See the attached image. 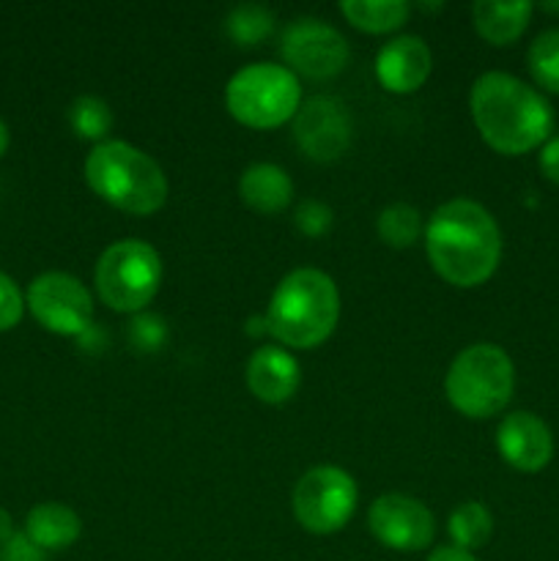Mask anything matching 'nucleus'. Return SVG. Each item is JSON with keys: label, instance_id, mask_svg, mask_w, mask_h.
<instances>
[{"label": "nucleus", "instance_id": "obj_1", "mask_svg": "<svg viewBox=\"0 0 559 561\" xmlns=\"http://www.w3.org/2000/svg\"><path fill=\"white\" fill-rule=\"evenodd\" d=\"M425 255L433 272L455 288L488 283L502 261V230L480 203L455 197L425 222Z\"/></svg>", "mask_w": 559, "mask_h": 561}, {"label": "nucleus", "instance_id": "obj_2", "mask_svg": "<svg viewBox=\"0 0 559 561\" xmlns=\"http://www.w3.org/2000/svg\"><path fill=\"white\" fill-rule=\"evenodd\" d=\"M469 110L482 140L504 157L535 151L554 129L548 99L504 71H486L477 77L469 93Z\"/></svg>", "mask_w": 559, "mask_h": 561}, {"label": "nucleus", "instance_id": "obj_3", "mask_svg": "<svg viewBox=\"0 0 559 561\" xmlns=\"http://www.w3.org/2000/svg\"><path fill=\"white\" fill-rule=\"evenodd\" d=\"M340 318L338 285L318 268H296L280 279L266 307V327L285 348L307 351L334 332Z\"/></svg>", "mask_w": 559, "mask_h": 561}, {"label": "nucleus", "instance_id": "obj_4", "mask_svg": "<svg viewBox=\"0 0 559 561\" xmlns=\"http://www.w3.org/2000/svg\"><path fill=\"white\" fill-rule=\"evenodd\" d=\"M85 181L104 203L135 217H148L168 203V179L162 168L146 151L124 140H104L91 148Z\"/></svg>", "mask_w": 559, "mask_h": 561}, {"label": "nucleus", "instance_id": "obj_5", "mask_svg": "<svg viewBox=\"0 0 559 561\" xmlns=\"http://www.w3.org/2000/svg\"><path fill=\"white\" fill-rule=\"evenodd\" d=\"M515 389L513 359L502 345L475 343L460 351L444 378L449 405L469 420H488L504 411Z\"/></svg>", "mask_w": 559, "mask_h": 561}, {"label": "nucleus", "instance_id": "obj_6", "mask_svg": "<svg viewBox=\"0 0 559 561\" xmlns=\"http://www.w3.org/2000/svg\"><path fill=\"white\" fill-rule=\"evenodd\" d=\"M225 107L250 129H277L299 113V77L280 64L244 66L228 80Z\"/></svg>", "mask_w": 559, "mask_h": 561}, {"label": "nucleus", "instance_id": "obj_7", "mask_svg": "<svg viewBox=\"0 0 559 561\" xmlns=\"http://www.w3.org/2000/svg\"><path fill=\"white\" fill-rule=\"evenodd\" d=\"M93 279L99 299L110 310L142 312L162 285V261L148 241H115L99 255Z\"/></svg>", "mask_w": 559, "mask_h": 561}, {"label": "nucleus", "instance_id": "obj_8", "mask_svg": "<svg viewBox=\"0 0 559 561\" xmlns=\"http://www.w3.org/2000/svg\"><path fill=\"white\" fill-rule=\"evenodd\" d=\"M356 482L338 466H316L294 488V518L310 535H334L354 518Z\"/></svg>", "mask_w": 559, "mask_h": 561}, {"label": "nucleus", "instance_id": "obj_9", "mask_svg": "<svg viewBox=\"0 0 559 561\" xmlns=\"http://www.w3.org/2000/svg\"><path fill=\"white\" fill-rule=\"evenodd\" d=\"M25 307L47 332L85 337L93 323V299L85 285L64 272L38 274L27 285Z\"/></svg>", "mask_w": 559, "mask_h": 561}, {"label": "nucleus", "instance_id": "obj_10", "mask_svg": "<svg viewBox=\"0 0 559 561\" xmlns=\"http://www.w3.org/2000/svg\"><path fill=\"white\" fill-rule=\"evenodd\" d=\"M280 53L288 69L307 80L338 77L349 64V42L343 33L312 16H301L285 27L280 38Z\"/></svg>", "mask_w": 559, "mask_h": 561}, {"label": "nucleus", "instance_id": "obj_11", "mask_svg": "<svg viewBox=\"0 0 559 561\" xmlns=\"http://www.w3.org/2000/svg\"><path fill=\"white\" fill-rule=\"evenodd\" d=\"M367 526L384 548L400 553L425 551L436 537V518L431 510L406 493H384L370 504Z\"/></svg>", "mask_w": 559, "mask_h": 561}, {"label": "nucleus", "instance_id": "obj_12", "mask_svg": "<svg viewBox=\"0 0 559 561\" xmlns=\"http://www.w3.org/2000/svg\"><path fill=\"white\" fill-rule=\"evenodd\" d=\"M349 107L334 96L307 99L294 115V140L316 162H334L351 146Z\"/></svg>", "mask_w": 559, "mask_h": 561}, {"label": "nucleus", "instance_id": "obj_13", "mask_svg": "<svg viewBox=\"0 0 559 561\" xmlns=\"http://www.w3.org/2000/svg\"><path fill=\"white\" fill-rule=\"evenodd\" d=\"M497 449L515 471L535 474L554 458V436L546 422L532 411H513L497 427Z\"/></svg>", "mask_w": 559, "mask_h": 561}, {"label": "nucleus", "instance_id": "obj_14", "mask_svg": "<svg viewBox=\"0 0 559 561\" xmlns=\"http://www.w3.org/2000/svg\"><path fill=\"white\" fill-rule=\"evenodd\" d=\"M433 69V55L425 38L398 36L376 55V77L389 93H414L425 85Z\"/></svg>", "mask_w": 559, "mask_h": 561}, {"label": "nucleus", "instance_id": "obj_15", "mask_svg": "<svg viewBox=\"0 0 559 561\" xmlns=\"http://www.w3.org/2000/svg\"><path fill=\"white\" fill-rule=\"evenodd\" d=\"M301 383L299 362L280 345H263L247 362V387L269 405L288 403Z\"/></svg>", "mask_w": 559, "mask_h": 561}, {"label": "nucleus", "instance_id": "obj_16", "mask_svg": "<svg viewBox=\"0 0 559 561\" xmlns=\"http://www.w3.org/2000/svg\"><path fill=\"white\" fill-rule=\"evenodd\" d=\"M239 195L252 211L280 214L294 201V181L272 162H255L241 173Z\"/></svg>", "mask_w": 559, "mask_h": 561}, {"label": "nucleus", "instance_id": "obj_17", "mask_svg": "<svg viewBox=\"0 0 559 561\" xmlns=\"http://www.w3.org/2000/svg\"><path fill=\"white\" fill-rule=\"evenodd\" d=\"M535 5L526 0H515V3H499V0H477L471 5V25H475L477 36L486 38L493 47H507V44L518 42L521 33L526 31L532 20Z\"/></svg>", "mask_w": 559, "mask_h": 561}, {"label": "nucleus", "instance_id": "obj_18", "mask_svg": "<svg viewBox=\"0 0 559 561\" xmlns=\"http://www.w3.org/2000/svg\"><path fill=\"white\" fill-rule=\"evenodd\" d=\"M25 535L36 542L42 551H64L75 546L82 535L80 515L60 502H44L27 513Z\"/></svg>", "mask_w": 559, "mask_h": 561}, {"label": "nucleus", "instance_id": "obj_19", "mask_svg": "<svg viewBox=\"0 0 559 561\" xmlns=\"http://www.w3.org/2000/svg\"><path fill=\"white\" fill-rule=\"evenodd\" d=\"M411 5L403 0H343L340 14L365 33H392L406 25Z\"/></svg>", "mask_w": 559, "mask_h": 561}, {"label": "nucleus", "instance_id": "obj_20", "mask_svg": "<svg viewBox=\"0 0 559 561\" xmlns=\"http://www.w3.org/2000/svg\"><path fill=\"white\" fill-rule=\"evenodd\" d=\"M447 531L453 537L455 548L471 553L486 546L493 535V515L488 513L486 504L464 502L449 513Z\"/></svg>", "mask_w": 559, "mask_h": 561}, {"label": "nucleus", "instance_id": "obj_21", "mask_svg": "<svg viewBox=\"0 0 559 561\" xmlns=\"http://www.w3.org/2000/svg\"><path fill=\"white\" fill-rule=\"evenodd\" d=\"M376 230L384 244L395 247V250H406V247L420 241V236L425 233V225H422V214L414 206L392 203V206L378 214Z\"/></svg>", "mask_w": 559, "mask_h": 561}, {"label": "nucleus", "instance_id": "obj_22", "mask_svg": "<svg viewBox=\"0 0 559 561\" xmlns=\"http://www.w3.org/2000/svg\"><path fill=\"white\" fill-rule=\"evenodd\" d=\"M526 66L543 91L559 93V27L537 33L526 53Z\"/></svg>", "mask_w": 559, "mask_h": 561}, {"label": "nucleus", "instance_id": "obj_23", "mask_svg": "<svg viewBox=\"0 0 559 561\" xmlns=\"http://www.w3.org/2000/svg\"><path fill=\"white\" fill-rule=\"evenodd\" d=\"M69 124L80 140L104 142L113 129V110L99 96H77L69 107Z\"/></svg>", "mask_w": 559, "mask_h": 561}, {"label": "nucleus", "instance_id": "obj_24", "mask_svg": "<svg viewBox=\"0 0 559 561\" xmlns=\"http://www.w3.org/2000/svg\"><path fill=\"white\" fill-rule=\"evenodd\" d=\"M225 31L241 47H255L258 42L272 36L274 16L272 11L258 3H241L225 20Z\"/></svg>", "mask_w": 559, "mask_h": 561}, {"label": "nucleus", "instance_id": "obj_25", "mask_svg": "<svg viewBox=\"0 0 559 561\" xmlns=\"http://www.w3.org/2000/svg\"><path fill=\"white\" fill-rule=\"evenodd\" d=\"M25 316V296H22L20 285L0 272V332H9Z\"/></svg>", "mask_w": 559, "mask_h": 561}, {"label": "nucleus", "instance_id": "obj_26", "mask_svg": "<svg viewBox=\"0 0 559 561\" xmlns=\"http://www.w3.org/2000/svg\"><path fill=\"white\" fill-rule=\"evenodd\" d=\"M294 222L301 233L318 239V236L329 233V228H332V208L321 201H305L296 208Z\"/></svg>", "mask_w": 559, "mask_h": 561}, {"label": "nucleus", "instance_id": "obj_27", "mask_svg": "<svg viewBox=\"0 0 559 561\" xmlns=\"http://www.w3.org/2000/svg\"><path fill=\"white\" fill-rule=\"evenodd\" d=\"M0 561H47V551H42L25 531H16L0 546Z\"/></svg>", "mask_w": 559, "mask_h": 561}, {"label": "nucleus", "instance_id": "obj_28", "mask_svg": "<svg viewBox=\"0 0 559 561\" xmlns=\"http://www.w3.org/2000/svg\"><path fill=\"white\" fill-rule=\"evenodd\" d=\"M132 329H135V343L140 345L142 351L157 348L164 340V327L157 316H140Z\"/></svg>", "mask_w": 559, "mask_h": 561}, {"label": "nucleus", "instance_id": "obj_29", "mask_svg": "<svg viewBox=\"0 0 559 561\" xmlns=\"http://www.w3.org/2000/svg\"><path fill=\"white\" fill-rule=\"evenodd\" d=\"M537 164H540V173L546 175L551 184H559V135L548 137V140L543 142Z\"/></svg>", "mask_w": 559, "mask_h": 561}, {"label": "nucleus", "instance_id": "obj_30", "mask_svg": "<svg viewBox=\"0 0 559 561\" xmlns=\"http://www.w3.org/2000/svg\"><path fill=\"white\" fill-rule=\"evenodd\" d=\"M425 561H477V559L471 557V553L460 551V548L449 546V548H436V551H433Z\"/></svg>", "mask_w": 559, "mask_h": 561}, {"label": "nucleus", "instance_id": "obj_31", "mask_svg": "<svg viewBox=\"0 0 559 561\" xmlns=\"http://www.w3.org/2000/svg\"><path fill=\"white\" fill-rule=\"evenodd\" d=\"M14 535H16L14 520H11V515L0 507V546H3V542H9Z\"/></svg>", "mask_w": 559, "mask_h": 561}, {"label": "nucleus", "instance_id": "obj_32", "mask_svg": "<svg viewBox=\"0 0 559 561\" xmlns=\"http://www.w3.org/2000/svg\"><path fill=\"white\" fill-rule=\"evenodd\" d=\"M247 334H250V337H261V334H269L266 318H252V321L247 323Z\"/></svg>", "mask_w": 559, "mask_h": 561}, {"label": "nucleus", "instance_id": "obj_33", "mask_svg": "<svg viewBox=\"0 0 559 561\" xmlns=\"http://www.w3.org/2000/svg\"><path fill=\"white\" fill-rule=\"evenodd\" d=\"M5 148H9V126H5V121L0 118V157L5 153Z\"/></svg>", "mask_w": 559, "mask_h": 561}, {"label": "nucleus", "instance_id": "obj_34", "mask_svg": "<svg viewBox=\"0 0 559 561\" xmlns=\"http://www.w3.org/2000/svg\"><path fill=\"white\" fill-rule=\"evenodd\" d=\"M540 9L548 11V14H559V3H543Z\"/></svg>", "mask_w": 559, "mask_h": 561}]
</instances>
